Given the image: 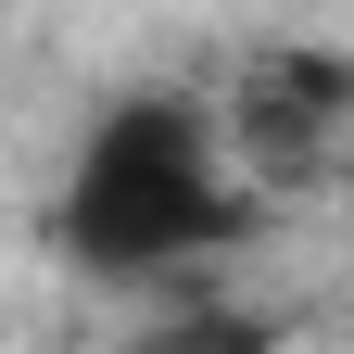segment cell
Masks as SVG:
<instances>
[{
    "label": "cell",
    "mask_w": 354,
    "mask_h": 354,
    "mask_svg": "<svg viewBox=\"0 0 354 354\" xmlns=\"http://www.w3.org/2000/svg\"><path fill=\"white\" fill-rule=\"evenodd\" d=\"M64 253L88 279H177L203 266L215 241H241V165H228V127L177 88H140L114 102L102 127L76 140L64 177Z\"/></svg>",
    "instance_id": "6da1fadb"
},
{
    "label": "cell",
    "mask_w": 354,
    "mask_h": 354,
    "mask_svg": "<svg viewBox=\"0 0 354 354\" xmlns=\"http://www.w3.org/2000/svg\"><path fill=\"white\" fill-rule=\"evenodd\" d=\"M342 64H317V51H266L253 64V88H241V114H228V152L253 165V177H304L317 165V140L342 127Z\"/></svg>",
    "instance_id": "7a4b0ae2"
},
{
    "label": "cell",
    "mask_w": 354,
    "mask_h": 354,
    "mask_svg": "<svg viewBox=\"0 0 354 354\" xmlns=\"http://www.w3.org/2000/svg\"><path fill=\"white\" fill-rule=\"evenodd\" d=\"M266 342H279L266 317H228V304H165L127 354H266Z\"/></svg>",
    "instance_id": "3957f363"
}]
</instances>
